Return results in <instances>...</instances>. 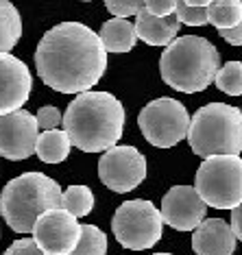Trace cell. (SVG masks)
I'll return each instance as SVG.
<instances>
[{"instance_id": "obj_1", "label": "cell", "mask_w": 242, "mask_h": 255, "mask_svg": "<svg viewBox=\"0 0 242 255\" xmlns=\"http://www.w3.org/2000/svg\"><path fill=\"white\" fill-rule=\"evenodd\" d=\"M39 79L61 94H85L107 70L101 35L81 22H63L39 39L35 50Z\"/></svg>"}, {"instance_id": "obj_2", "label": "cell", "mask_w": 242, "mask_h": 255, "mask_svg": "<svg viewBox=\"0 0 242 255\" xmlns=\"http://www.w3.org/2000/svg\"><path fill=\"white\" fill-rule=\"evenodd\" d=\"M63 131L83 153H101L118 146L124 131V107L109 92H85L68 105Z\"/></svg>"}, {"instance_id": "obj_3", "label": "cell", "mask_w": 242, "mask_h": 255, "mask_svg": "<svg viewBox=\"0 0 242 255\" xmlns=\"http://www.w3.org/2000/svg\"><path fill=\"white\" fill-rule=\"evenodd\" d=\"M221 70V57L216 46L205 37H177L161 53L159 72L166 85L183 94L203 92Z\"/></svg>"}, {"instance_id": "obj_4", "label": "cell", "mask_w": 242, "mask_h": 255, "mask_svg": "<svg viewBox=\"0 0 242 255\" xmlns=\"http://www.w3.org/2000/svg\"><path fill=\"white\" fill-rule=\"evenodd\" d=\"M61 188L42 172H24L11 179L0 194V214L18 234H33L46 212L61 207Z\"/></svg>"}, {"instance_id": "obj_5", "label": "cell", "mask_w": 242, "mask_h": 255, "mask_svg": "<svg viewBox=\"0 0 242 255\" xmlns=\"http://www.w3.org/2000/svg\"><path fill=\"white\" fill-rule=\"evenodd\" d=\"M188 142L203 159L242 153V109L227 103H210L192 116Z\"/></svg>"}, {"instance_id": "obj_6", "label": "cell", "mask_w": 242, "mask_h": 255, "mask_svg": "<svg viewBox=\"0 0 242 255\" xmlns=\"http://www.w3.org/2000/svg\"><path fill=\"white\" fill-rule=\"evenodd\" d=\"M194 188L205 205L234 212L242 205V157L221 155L203 159L197 170Z\"/></svg>"}, {"instance_id": "obj_7", "label": "cell", "mask_w": 242, "mask_h": 255, "mask_svg": "<svg viewBox=\"0 0 242 255\" xmlns=\"http://www.w3.org/2000/svg\"><path fill=\"white\" fill-rule=\"evenodd\" d=\"M161 210L146 199L124 201L112 218V231L124 249L144 251L161 240Z\"/></svg>"}, {"instance_id": "obj_8", "label": "cell", "mask_w": 242, "mask_h": 255, "mask_svg": "<svg viewBox=\"0 0 242 255\" xmlns=\"http://www.w3.org/2000/svg\"><path fill=\"white\" fill-rule=\"evenodd\" d=\"M190 123H192V118L188 116L186 105L175 98L151 101L148 105H144L140 116H137L142 135L157 148H170L181 140H186Z\"/></svg>"}, {"instance_id": "obj_9", "label": "cell", "mask_w": 242, "mask_h": 255, "mask_svg": "<svg viewBox=\"0 0 242 255\" xmlns=\"http://www.w3.org/2000/svg\"><path fill=\"white\" fill-rule=\"evenodd\" d=\"M99 177L112 192H131L146 179V159L135 146H114L99 161Z\"/></svg>"}, {"instance_id": "obj_10", "label": "cell", "mask_w": 242, "mask_h": 255, "mask_svg": "<svg viewBox=\"0 0 242 255\" xmlns=\"http://www.w3.org/2000/svg\"><path fill=\"white\" fill-rule=\"evenodd\" d=\"M33 240L46 255H72L81 240V225L72 214L57 207L35 223Z\"/></svg>"}, {"instance_id": "obj_11", "label": "cell", "mask_w": 242, "mask_h": 255, "mask_svg": "<svg viewBox=\"0 0 242 255\" xmlns=\"http://www.w3.org/2000/svg\"><path fill=\"white\" fill-rule=\"evenodd\" d=\"M37 118L24 109L0 116V157L11 161L31 157L37 148Z\"/></svg>"}, {"instance_id": "obj_12", "label": "cell", "mask_w": 242, "mask_h": 255, "mask_svg": "<svg viewBox=\"0 0 242 255\" xmlns=\"http://www.w3.org/2000/svg\"><path fill=\"white\" fill-rule=\"evenodd\" d=\"M207 205L192 185H175L161 199V218L177 231H197L205 220Z\"/></svg>"}, {"instance_id": "obj_13", "label": "cell", "mask_w": 242, "mask_h": 255, "mask_svg": "<svg viewBox=\"0 0 242 255\" xmlns=\"http://www.w3.org/2000/svg\"><path fill=\"white\" fill-rule=\"evenodd\" d=\"M31 90L33 77L26 63L13 55H0V116L20 112Z\"/></svg>"}, {"instance_id": "obj_14", "label": "cell", "mask_w": 242, "mask_h": 255, "mask_svg": "<svg viewBox=\"0 0 242 255\" xmlns=\"http://www.w3.org/2000/svg\"><path fill=\"white\" fill-rule=\"evenodd\" d=\"M236 240L232 225L223 218H205L192 236V249L197 255H234Z\"/></svg>"}, {"instance_id": "obj_15", "label": "cell", "mask_w": 242, "mask_h": 255, "mask_svg": "<svg viewBox=\"0 0 242 255\" xmlns=\"http://www.w3.org/2000/svg\"><path fill=\"white\" fill-rule=\"evenodd\" d=\"M135 35L137 39L146 42L148 46H168L175 42L177 35H179V26L181 22L177 20V15H170V18H155L146 11L144 7L140 13L135 15Z\"/></svg>"}, {"instance_id": "obj_16", "label": "cell", "mask_w": 242, "mask_h": 255, "mask_svg": "<svg viewBox=\"0 0 242 255\" xmlns=\"http://www.w3.org/2000/svg\"><path fill=\"white\" fill-rule=\"evenodd\" d=\"M135 24H131L129 20H120V18H112L107 20L101 28V42L105 46L107 53H129L135 46Z\"/></svg>"}, {"instance_id": "obj_17", "label": "cell", "mask_w": 242, "mask_h": 255, "mask_svg": "<svg viewBox=\"0 0 242 255\" xmlns=\"http://www.w3.org/2000/svg\"><path fill=\"white\" fill-rule=\"evenodd\" d=\"M70 146H72V142L68 137V133L55 129V131L39 133L35 153L46 164H61L70 155Z\"/></svg>"}, {"instance_id": "obj_18", "label": "cell", "mask_w": 242, "mask_h": 255, "mask_svg": "<svg viewBox=\"0 0 242 255\" xmlns=\"http://www.w3.org/2000/svg\"><path fill=\"white\" fill-rule=\"evenodd\" d=\"M22 18L20 11L7 0H0V55H9V50L20 42Z\"/></svg>"}, {"instance_id": "obj_19", "label": "cell", "mask_w": 242, "mask_h": 255, "mask_svg": "<svg viewBox=\"0 0 242 255\" xmlns=\"http://www.w3.org/2000/svg\"><path fill=\"white\" fill-rule=\"evenodd\" d=\"M210 24H214L221 31H232L242 22V2L238 0H214L207 7Z\"/></svg>"}, {"instance_id": "obj_20", "label": "cell", "mask_w": 242, "mask_h": 255, "mask_svg": "<svg viewBox=\"0 0 242 255\" xmlns=\"http://www.w3.org/2000/svg\"><path fill=\"white\" fill-rule=\"evenodd\" d=\"M92 207H94V194H92L88 185H70L61 194V210L72 214L74 218L88 216Z\"/></svg>"}, {"instance_id": "obj_21", "label": "cell", "mask_w": 242, "mask_h": 255, "mask_svg": "<svg viewBox=\"0 0 242 255\" xmlns=\"http://www.w3.org/2000/svg\"><path fill=\"white\" fill-rule=\"evenodd\" d=\"M107 253V236L96 225L81 227V240L72 255H105Z\"/></svg>"}, {"instance_id": "obj_22", "label": "cell", "mask_w": 242, "mask_h": 255, "mask_svg": "<svg viewBox=\"0 0 242 255\" xmlns=\"http://www.w3.org/2000/svg\"><path fill=\"white\" fill-rule=\"evenodd\" d=\"M216 88L229 96H240L242 94V63L240 61H229L218 70L216 74Z\"/></svg>"}, {"instance_id": "obj_23", "label": "cell", "mask_w": 242, "mask_h": 255, "mask_svg": "<svg viewBox=\"0 0 242 255\" xmlns=\"http://www.w3.org/2000/svg\"><path fill=\"white\" fill-rule=\"evenodd\" d=\"M175 15L181 24H188V26H203L210 22V18H207V7H194V4L186 2V0L177 2Z\"/></svg>"}, {"instance_id": "obj_24", "label": "cell", "mask_w": 242, "mask_h": 255, "mask_svg": "<svg viewBox=\"0 0 242 255\" xmlns=\"http://www.w3.org/2000/svg\"><path fill=\"white\" fill-rule=\"evenodd\" d=\"M37 127L39 131L46 133V131H55L59 125H63V116L57 107H42L37 112Z\"/></svg>"}, {"instance_id": "obj_25", "label": "cell", "mask_w": 242, "mask_h": 255, "mask_svg": "<svg viewBox=\"0 0 242 255\" xmlns=\"http://www.w3.org/2000/svg\"><path fill=\"white\" fill-rule=\"evenodd\" d=\"M107 11L114 15V18H120V20H126L129 15H137L140 11L146 7V2H140V0H135V2H105Z\"/></svg>"}, {"instance_id": "obj_26", "label": "cell", "mask_w": 242, "mask_h": 255, "mask_svg": "<svg viewBox=\"0 0 242 255\" xmlns=\"http://www.w3.org/2000/svg\"><path fill=\"white\" fill-rule=\"evenodd\" d=\"M146 11L155 18H170L177 11L175 0H146Z\"/></svg>"}, {"instance_id": "obj_27", "label": "cell", "mask_w": 242, "mask_h": 255, "mask_svg": "<svg viewBox=\"0 0 242 255\" xmlns=\"http://www.w3.org/2000/svg\"><path fill=\"white\" fill-rule=\"evenodd\" d=\"M2 255H46L42 249L35 245V240H15Z\"/></svg>"}, {"instance_id": "obj_28", "label": "cell", "mask_w": 242, "mask_h": 255, "mask_svg": "<svg viewBox=\"0 0 242 255\" xmlns=\"http://www.w3.org/2000/svg\"><path fill=\"white\" fill-rule=\"evenodd\" d=\"M221 37L232 46H242V22L232 31H221Z\"/></svg>"}, {"instance_id": "obj_29", "label": "cell", "mask_w": 242, "mask_h": 255, "mask_svg": "<svg viewBox=\"0 0 242 255\" xmlns=\"http://www.w3.org/2000/svg\"><path fill=\"white\" fill-rule=\"evenodd\" d=\"M232 229H234L236 238L242 242V205H238L232 212Z\"/></svg>"}, {"instance_id": "obj_30", "label": "cell", "mask_w": 242, "mask_h": 255, "mask_svg": "<svg viewBox=\"0 0 242 255\" xmlns=\"http://www.w3.org/2000/svg\"><path fill=\"white\" fill-rule=\"evenodd\" d=\"M153 255H172V253H153Z\"/></svg>"}]
</instances>
